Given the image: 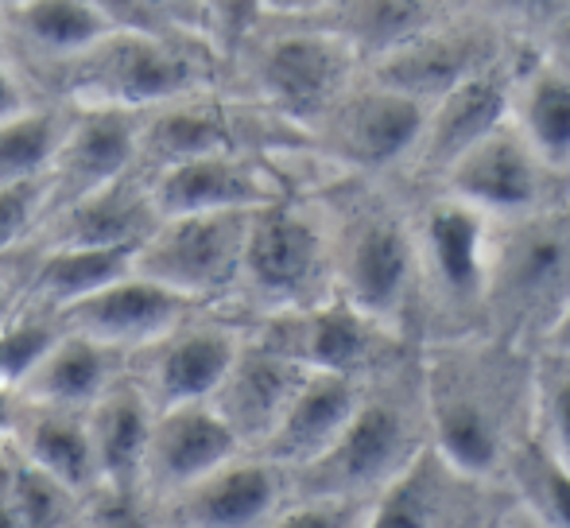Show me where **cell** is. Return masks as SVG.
Returning a JSON list of instances; mask_svg holds the SVG:
<instances>
[{
    "label": "cell",
    "mask_w": 570,
    "mask_h": 528,
    "mask_svg": "<svg viewBox=\"0 0 570 528\" xmlns=\"http://www.w3.org/2000/svg\"><path fill=\"white\" fill-rule=\"evenodd\" d=\"M47 98L70 109L148 114L198 94H218L222 51L206 36L114 28L82 55L39 70Z\"/></svg>",
    "instance_id": "cell-1"
},
{
    "label": "cell",
    "mask_w": 570,
    "mask_h": 528,
    "mask_svg": "<svg viewBox=\"0 0 570 528\" xmlns=\"http://www.w3.org/2000/svg\"><path fill=\"white\" fill-rule=\"evenodd\" d=\"M253 214L256 211H222L159 218V226L136 250L132 272L183 295L195 307H226L240 276Z\"/></svg>",
    "instance_id": "cell-2"
},
{
    "label": "cell",
    "mask_w": 570,
    "mask_h": 528,
    "mask_svg": "<svg viewBox=\"0 0 570 528\" xmlns=\"http://www.w3.org/2000/svg\"><path fill=\"white\" fill-rule=\"evenodd\" d=\"M504 326L551 331L570 303V214H540L517 226L485 264V292Z\"/></svg>",
    "instance_id": "cell-3"
},
{
    "label": "cell",
    "mask_w": 570,
    "mask_h": 528,
    "mask_svg": "<svg viewBox=\"0 0 570 528\" xmlns=\"http://www.w3.org/2000/svg\"><path fill=\"white\" fill-rule=\"evenodd\" d=\"M326 272V237L292 203L264 206L248 222L240 276L233 300L256 303L268 315L315 307V292Z\"/></svg>",
    "instance_id": "cell-4"
},
{
    "label": "cell",
    "mask_w": 570,
    "mask_h": 528,
    "mask_svg": "<svg viewBox=\"0 0 570 528\" xmlns=\"http://www.w3.org/2000/svg\"><path fill=\"white\" fill-rule=\"evenodd\" d=\"M357 51L326 31H284L248 59V78L268 114L292 125H323L342 106Z\"/></svg>",
    "instance_id": "cell-5"
},
{
    "label": "cell",
    "mask_w": 570,
    "mask_h": 528,
    "mask_svg": "<svg viewBox=\"0 0 570 528\" xmlns=\"http://www.w3.org/2000/svg\"><path fill=\"white\" fill-rule=\"evenodd\" d=\"M240 346H245V326L218 319L214 311H198L171 334L128 358L125 378L151 400L156 412L210 404L229 365L237 362Z\"/></svg>",
    "instance_id": "cell-6"
},
{
    "label": "cell",
    "mask_w": 570,
    "mask_h": 528,
    "mask_svg": "<svg viewBox=\"0 0 570 528\" xmlns=\"http://www.w3.org/2000/svg\"><path fill=\"white\" fill-rule=\"evenodd\" d=\"M412 459L404 412L389 400L365 397L338 443L311 467L287 475V498H368L384 490Z\"/></svg>",
    "instance_id": "cell-7"
},
{
    "label": "cell",
    "mask_w": 570,
    "mask_h": 528,
    "mask_svg": "<svg viewBox=\"0 0 570 528\" xmlns=\"http://www.w3.org/2000/svg\"><path fill=\"white\" fill-rule=\"evenodd\" d=\"M198 311H206V307H195V303L183 300V295H175V292H167V287L128 272V276L114 280V284L101 287V292L62 307L59 323L67 326V331L82 334V339L98 342V346L114 350V354H120L128 362L132 354L148 350L151 342L171 334L175 326L187 323Z\"/></svg>",
    "instance_id": "cell-8"
},
{
    "label": "cell",
    "mask_w": 570,
    "mask_h": 528,
    "mask_svg": "<svg viewBox=\"0 0 570 528\" xmlns=\"http://www.w3.org/2000/svg\"><path fill=\"white\" fill-rule=\"evenodd\" d=\"M287 506V475L253 451L156 506L159 528H264Z\"/></svg>",
    "instance_id": "cell-9"
},
{
    "label": "cell",
    "mask_w": 570,
    "mask_h": 528,
    "mask_svg": "<svg viewBox=\"0 0 570 528\" xmlns=\"http://www.w3.org/2000/svg\"><path fill=\"white\" fill-rule=\"evenodd\" d=\"M136 125L140 114H117V109H70L67 133L47 172V206L51 214L67 211L70 203L109 187L136 172ZM39 222V226H43Z\"/></svg>",
    "instance_id": "cell-10"
},
{
    "label": "cell",
    "mask_w": 570,
    "mask_h": 528,
    "mask_svg": "<svg viewBox=\"0 0 570 528\" xmlns=\"http://www.w3.org/2000/svg\"><path fill=\"white\" fill-rule=\"evenodd\" d=\"M151 203L159 218L222 211H264L284 203V183L256 151H226L151 175Z\"/></svg>",
    "instance_id": "cell-11"
},
{
    "label": "cell",
    "mask_w": 570,
    "mask_h": 528,
    "mask_svg": "<svg viewBox=\"0 0 570 528\" xmlns=\"http://www.w3.org/2000/svg\"><path fill=\"white\" fill-rule=\"evenodd\" d=\"M226 151H253V140H248V114L218 94H198L148 109L136 125V172L148 179L167 167Z\"/></svg>",
    "instance_id": "cell-12"
},
{
    "label": "cell",
    "mask_w": 570,
    "mask_h": 528,
    "mask_svg": "<svg viewBox=\"0 0 570 528\" xmlns=\"http://www.w3.org/2000/svg\"><path fill=\"white\" fill-rule=\"evenodd\" d=\"M240 451L245 447L237 443V436L222 423V415L210 404H183L156 412L140 475L144 498L151 506H164L175 493H183L187 486L203 482L206 475L237 459Z\"/></svg>",
    "instance_id": "cell-13"
},
{
    "label": "cell",
    "mask_w": 570,
    "mask_h": 528,
    "mask_svg": "<svg viewBox=\"0 0 570 528\" xmlns=\"http://www.w3.org/2000/svg\"><path fill=\"white\" fill-rule=\"evenodd\" d=\"M156 226L159 211L151 203L148 175L128 172L125 179L51 214L28 250H140Z\"/></svg>",
    "instance_id": "cell-14"
},
{
    "label": "cell",
    "mask_w": 570,
    "mask_h": 528,
    "mask_svg": "<svg viewBox=\"0 0 570 528\" xmlns=\"http://www.w3.org/2000/svg\"><path fill=\"white\" fill-rule=\"evenodd\" d=\"M307 373L311 370H303L299 362L264 346L245 331V346H240L237 362L229 365L218 393L210 397V408L222 415V423L237 436L245 451H256L272 436V428L279 423V415L292 404L295 389L303 385Z\"/></svg>",
    "instance_id": "cell-15"
},
{
    "label": "cell",
    "mask_w": 570,
    "mask_h": 528,
    "mask_svg": "<svg viewBox=\"0 0 570 528\" xmlns=\"http://www.w3.org/2000/svg\"><path fill=\"white\" fill-rule=\"evenodd\" d=\"M361 400H365V393H361V385L353 378L307 373L303 385L295 389L292 404L279 415V423L272 428V436L253 454L268 459L284 475L311 467V462L323 459L338 443V436L345 431V423L353 420Z\"/></svg>",
    "instance_id": "cell-16"
},
{
    "label": "cell",
    "mask_w": 570,
    "mask_h": 528,
    "mask_svg": "<svg viewBox=\"0 0 570 528\" xmlns=\"http://www.w3.org/2000/svg\"><path fill=\"white\" fill-rule=\"evenodd\" d=\"M431 431L435 454L451 475H489L501 459V420L489 397L465 385L462 365H439L431 373Z\"/></svg>",
    "instance_id": "cell-17"
},
{
    "label": "cell",
    "mask_w": 570,
    "mask_h": 528,
    "mask_svg": "<svg viewBox=\"0 0 570 528\" xmlns=\"http://www.w3.org/2000/svg\"><path fill=\"white\" fill-rule=\"evenodd\" d=\"M412 264V237L396 218L365 222L342 253V300L373 323H384L404 303Z\"/></svg>",
    "instance_id": "cell-18"
},
{
    "label": "cell",
    "mask_w": 570,
    "mask_h": 528,
    "mask_svg": "<svg viewBox=\"0 0 570 528\" xmlns=\"http://www.w3.org/2000/svg\"><path fill=\"white\" fill-rule=\"evenodd\" d=\"M540 167L524 136L501 125L446 167V183L473 211H524L540 198Z\"/></svg>",
    "instance_id": "cell-19"
},
{
    "label": "cell",
    "mask_w": 570,
    "mask_h": 528,
    "mask_svg": "<svg viewBox=\"0 0 570 528\" xmlns=\"http://www.w3.org/2000/svg\"><path fill=\"white\" fill-rule=\"evenodd\" d=\"M156 423V408L128 378L106 389L86 408V431L94 451V486H117V490H140L144 454Z\"/></svg>",
    "instance_id": "cell-20"
},
{
    "label": "cell",
    "mask_w": 570,
    "mask_h": 528,
    "mask_svg": "<svg viewBox=\"0 0 570 528\" xmlns=\"http://www.w3.org/2000/svg\"><path fill=\"white\" fill-rule=\"evenodd\" d=\"M326 121L334 133V148L345 159L361 167H384L420 140L423 125H428V109L407 94L376 86V90L338 106Z\"/></svg>",
    "instance_id": "cell-21"
},
{
    "label": "cell",
    "mask_w": 570,
    "mask_h": 528,
    "mask_svg": "<svg viewBox=\"0 0 570 528\" xmlns=\"http://www.w3.org/2000/svg\"><path fill=\"white\" fill-rule=\"evenodd\" d=\"M8 447L20 462L62 482L67 490H94V451L90 431H86V408H51L20 400Z\"/></svg>",
    "instance_id": "cell-22"
},
{
    "label": "cell",
    "mask_w": 570,
    "mask_h": 528,
    "mask_svg": "<svg viewBox=\"0 0 570 528\" xmlns=\"http://www.w3.org/2000/svg\"><path fill=\"white\" fill-rule=\"evenodd\" d=\"M0 20H4V47H20L31 59V70L75 59L117 28L98 0H23Z\"/></svg>",
    "instance_id": "cell-23"
},
{
    "label": "cell",
    "mask_w": 570,
    "mask_h": 528,
    "mask_svg": "<svg viewBox=\"0 0 570 528\" xmlns=\"http://www.w3.org/2000/svg\"><path fill=\"white\" fill-rule=\"evenodd\" d=\"M485 70V43L470 31H423L407 39L404 47L381 55V78L384 90L407 94V98H443L462 78Z\"/></svg>",
    "instance_id": "cell-24"
},
{
    "label": "cell",
    "mask_w": 570,
    "mask_h": 528,
    "mask_svg": "<svg viewBox=\"0 0 570 528\" xmlns=\"http://www.w3.org/2000/svg\"><path fill=\"white\" fill-rule=\"evenodd\" d=\"M125 378V358L62 326L59 342L20 385V400L51 408H90L106 389Z\"/></svg>",
    "instance_id": "cell-25"
},
{
    "label": "cell",
    "mask_w": 570,
    "mask_h": 528,
    "mask_svg": "<svg viewBox=\"0 0 570 528\" xmlns=\"http://www.w3.org/2000/svg\"><path fill=\"white\" fill-rule=\"evenodd\" d=\"M20 257L23 303L59 315L70 303L128 276L136 250H28Z\"/></svg>",
    "instance_id": "cell-26"
},
{
    "label": "cell",
    "mask_w": 570,
    "mask_h": 528,
    "mask_svg": "<svg viewBox=\"0 0 570 528\" xmlns=\"http://www.w3.org/2000/svg\"><path fill=\"white\" fill-rule=\"evenodd\" d=\"M509 117V86L493 70L462 78L454 90L439 98V109L423 125L428 133V159L439 167H451L465 148L497 133Z\"/></svg>",
    "instance_id": "cell-27"
},
{
    "label": "cell",
    "mask_w": 570,
    "mask_h": 528,
    "mask_svg": "<svg viewBox=\"0 0 570 528\" xmlns=\"http://www.w3.org/2000/svg\"><path fill=\"white\" fill-rule=\"evenodd\" d=\"M428 253L439 280L451 295H481L485 292V222L481 211L465 203H439L428 214Z\"/></svg>",
    "instance_id": "cell-28"
},
{
    "label": "cell",
    "mask_w": 570,
    "mask_h": 528,
    "mask_svg": "<svg viewBox=\"0 0 570 528\" xmlns=\"http://www.w3.org/2000/svg\"><path fill=\"white\" fill-rule=\"evenodd\" d=\"M451 470L435 451H415V459L368 501L365 528H439L446 509Z\"/></svg>",
    "instance_id": "cell-29"
},
{
    "label": "cell",
    "mask_w": 570,
    "mask_h": 528,
    "mask_svg": "<svg viewBox=\"0 0 570 528\" xmlns=\"http://www.w3.org/2000/svg\"><path fill=\"white\" fill-rule=\"evenodd\" d=\"M70 121V106L39 98L23 114L0 121V187L47 179Z\"/></svg>",
    "instance_id": "cell-30"
},
{
    "label": "cell",
    "mask_w": 570,
    "mask_h": 528,
    "mask_svg": "<svg viewBox=\"0 0 570 528\" xmlns=\"http://www.w3.org/2000/svg\"><path fill=\"white\" fill-rule=\"evenodd\" d=\"M435 0H338V28L353 51H376L389 55L404 47L407 39L431 31Z\"/></svg>",
    "instance_id": "cell-31"
},
{
    "label": "cell",
    "mask_w": 570,
    "mask_h": 528,
    "mask_svg": "<svg viewBox=\"0 0 570 528\" xmlns=\"http://www.w3.org/2000/svg\"><path fill=\"white\" fill-rule=\"evenodd\" d=\"M520 136L548 167H570V78L540 70L520 101Z\"/></svg>",
    "instance_id": "cell-32"
},
{
    "label": "cell",
    "mask_w": 570,
    "mask_h": 528,
    "mask_svg": "<svg viewBox=\"0 0 570 528\" xmlns=\"http://www.w3.org/2000/svg\"><path fill=\"white\" fill-rule=\"evenodd\" d=\"M62 323L55 311H39L23 303L4 326H0V389L20 393L28 373L43 362L47 350L59 342Z\"/></svg>",
    "instance_id": "cell-33"
},
{
    "label": "cell",
    "mask_w": 570,
    "mask_h": 528,
    "mask_svg": "<svg viewBox=\"0 0 570 528\" xmlns=\"http://www.w3.org/2000/svg\"><path fill=\"white\" fill-rule=\"evenodd\" d=\"M12 509H16L20 528H78V517H82V493L67 490L62 482H55V478L39 475L36 467L16 459Z\"/></svg>",
    "instance_id": "cell-34"
},
{
    "label": "cell",
    "mask_w": 570,
    "mask_h": 528,
    "mask_svg": "<svg viewBox=\"0 0 570 528\" xmlns=\"http://www.w3.org/2000/svg\"><path fill=\"white\" fill-rule=\"evenodd\" d=\"M535 397H540L543 420V451L570 470V354L551 350L535 373Z\"/></svg>",
    "instance_id": "cell-35"
},
{
    "label": "cell",
    "mask_w": 570,
    "mask_h": 528,
    "mask_svg": "<svg viewBox=\"0 0 570 528\" xmlns=\"http://www.w3.org/2000/svg\"><path fill=\"white\" fill-rule=\"evenodd\" d=\"M528 478V514L543 528H570V470L551 459L543 447H535L524 459Z\"/></svg>",
    "instance_id": "cell-36"
},
{
    "label": "cell",
    "mask_w": 570,
    "mask_h": 528,
    "mask_svg": "<svg viewBox=\"0 0 570 528\" xmlns=\"http://www.w3.org/2000/svg\"><path fill=\"white\" fill-rule=\"evenodd\" d=\"M47 206V179L0 187V261H12L36 242Z\"/></svg>",
    "instance_id": "cell-37"
},
{
    "label": "cell",
    "mask_w": 570,
    "mask_h": 528,
    "mask_svg": "<svg viewBox=\"0 0 570 528\" xmlns=\"http://www.w3.org/2000/svg\"><path fill=\"white\" fill-rule=\"evenodd\" d=\"M78 528H159V514L144 490H117V486H94L82 493V517Z\"/></svg>",
    "instance_id": "cell-38"
},
{
    "label": "cell",
    "mask_w": 570,
    "mask_h": 528,
    "mask_svg": "<svg viewBox=\"0 0 570 528\" xmlns=\"http://www.w3.org/2000/svg\"><path fill=\"white\" fill-rule=\"evenodd\" d=\"M368 498H287L264 528H365Z\"/></svg>",
    "instance_id": "cell-39"
},
{
    "label": "cell",
    "mask_w": 570,
    "mask_h": 528,
    "mask_svg": "<svg viewBox=\"0 0 570 528\" xmlns=\"http://www.w3.org/2000/svg\"><path fill=\"white\" fill-rule=\"evenodd\" d=\"M261 12V0H206V23H210V39L218 51L237 43L248 28L253 16Z\"/></svg>",
    "instance_id": "cell-40"
},
{
    "label": "cell",
    "mask_w": 570,
    "mask_h": 528,
    "mask_svg": "<svg viewBox=\"0 0 570 528\" xmlns=\"http://www.w3.org/2000/svg\"><path fill=\"white\" fill-rule=\"evenodd\" d=\"M36 94H31L28 78L20 75V70L12 67V62L4 59V51H0V121H8V117L23 114L28 106H36Z\"/></svg>",
    "instance_id": "cell-41"
},
{
    "label": "cell",
    "mask_w": 570,
    "mask_h": 528,
    "mask_svg": "<svg viewBox=\"0 0 570 528\" xmlns=\"http://www.w3.org/2000/svg\"><path fill=\"white\" fill-rule=\"evenodd\" d=\"M23 307V287H20V268H12V261H0V326Z\"/></svg>",
    "instance_id": "cell-42"
},
{
    "label": "cell",
    "mask_w": 570,
    "mask_h": 528,
    "mask_svg": "<svg viewBox=\"0 0 570 528\" xmlns=\"http://www.w3.org/2000/svg\"><path fill=\"white\" fill-rule=\"evenodd\" d=\"M12 470H16L12 447L0 443V528H20L12 509Z\"/></svg>",
    "instance_id": "cell-43"
},
{
    "label": "cell",
    "mask_w": 570,
    "mask_h": 528,
    "mask_svg": "<svg viewBox=\"0 0 570 528\" xmlns=\"http://www.w3.org/2000/svg\"><path fill=\"white\" fill-rule=\"evenodd\" d=\"M326 0H261V12H276V16H303L323 8Z\"/></svg>",
    "instance_id": "cell-44"
},
{
    "label": "cell",
    "mask_w": 570,
    "mask_h": 528,
    "mask_svg": "<svg viewBox=\"0 0 570 528\" xmlns=\"http://www.w3.org/2000/svg\"><path fill=\"white\" fill-rule=\"evenodd\" d=\"M548 346L556 350V354H570V303L563 315L556 319V326L548 331Z\"/></svg>",
    "instance_id": "cell-45"
},
{
    "label": "cell",
    "mask_w": 570,
    "mask_h": 528,
    "mask_svg": "<svg viewBox=\"0 0 570 528\" xmlns=\"http://www.w3.org/2000/svg\"><path fill=\"white\" fill-rule=\"evenodd\" d=\"M16 408H20V400H16V393H8V389H0V443H8V436H12Z\"/></svg>",
    "instance_id": "cell-46"
},
{
    "label": "cell",
    "mask_w": 570,
    "mask_h": 528,
    "mask_svg": "<svg viewBox=\"0 0 570 528\" xmlns=\"http://www.w3.org/2000/svg\"><path fill=\"white\" fill-rule=\"evenodd\" d=\"M504 528H543V525L535 521V517H532V514H528V509H524V514H512L509 521H504Z\"/></svg>",
    "instance_id": "cell-47"
},
{
    "label": "cell",
    "mask_w": 570,
    "mask_h": 528,
    "mask_svg": "<svg viewBox=\"0 0 570 528\" xmlns=\"http://www.w3.org/2000/svg\"><path fill=\"white\" fill-rule=\"evenodd\" d=\"M559 43H563V55H567V59H570V23H567V28H563V36H559Z\"/></svg>",
    "instance_id": "cell-48"
},
{
    "label": "cell",
    "mask_w": 570,
    "mask_h": 528,
    "mask_svg": "<svg viewBox=\"0 0 570 528\" xmlns=\"http://www.w3.org/2000/svg\"><path fill=\"white\" fill-rule=\"evenodd\" d=\"M16 4H23V0H0V16H4L8 8H16Z\"/></svg>",
    "instance_id": "cell-49"
},
{
    "label": "cell",
    "mask_w": 570,
    "mask_h": 528,
    "mask_svg": "<svg viewBox=\"0 0 570 528\" xmlns=\"http://www.w3.org/2000/svg\"><path fill=\"white\" fill-rule=\"evenodd\" d=\"M504 4H535V0H504Z\"/></svg>",
    "instance_id": "cell-50"
},
{
    "label": "cell",
    "mask_w": 570,
    "mask_h": 528,
    "mask_svg": "<svg viewBox=\"0 0 570 528\" xmlns=\"http://www.w3.org/2000/svg\"><path fill=\"white\" fill-rule=\"evenodd\" d=\"M0 51H4V20H0Z\"/></svg>",
    "instance_id": "cell-51"
}]
</instances>
